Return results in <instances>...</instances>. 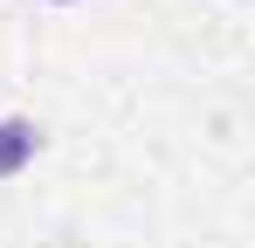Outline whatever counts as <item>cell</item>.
I'll return each instance as SVG.
<instances>
[{"mask_svg": "<svg viewBox=\"0 0 255 248\" xmlns=\"http://www.w3.org/2000/svg\"><path fill=\"white\" fill-rule=\"evenodd\" d=\"M48 7H76V0H48Z\"/></svg>", "mask_w": 255, "mask_h": 248, "instance_id": "obj_2", "label": "cell"}, {"mask_svg": "<svg viewBox=\"0 0 255 248\" xmlns=\"http://www.w3.org/2000/svg\"><path fill=\"white\" fill-rule=\"evenodd\" d=\"M42 124L28 118V111H0V186H7V179H21V172H28V165L42 159Z\"/></svg>", "mask_w": 255, "mask_h": 248, "instance_id": "obj_1", "label": "cell"}]
</instances>
